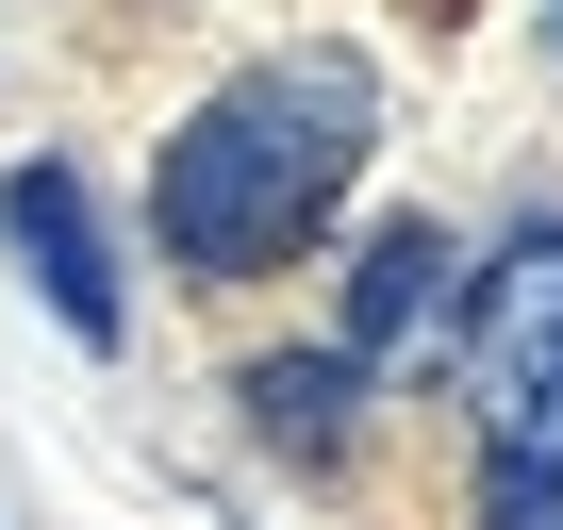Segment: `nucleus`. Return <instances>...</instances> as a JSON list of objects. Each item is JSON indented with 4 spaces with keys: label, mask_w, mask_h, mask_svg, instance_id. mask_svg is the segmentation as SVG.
I'll list each match as a JSON object with an SVG mask.
<instances>
[{
    "label": "nucleus",
    "mask_w": 563,
    "mask_h": 530,
    "mask_svg": "<svg viewBox=\"0 0 563 530\" xmlns=\"http://www.w3.org/2000/svg\"><path fill=\"white\" fill-rule=\"evenodd\" d=\"M481 530H563V448H481Z\"/></svg>",
    "instance_id": "6"
},
{
    "label": "nucleus",
    "mask_w": 563,
    "mask_h": 530,
    "mask_svg": "<svg viewBox=\"0 0 563 530\" xmlns=\"http://www.w3.org/2000/svg\"><path fill=\"white\" fill-rule=\"evenodd\" d=\"M0 232H18L34 299H51L84 349H117V332H133V299H117V249H100V216H84V183H67V166H18V183H0Z\"/></svg>",
    "instance_id": "2"
},
{
    "label": "nucleus",
    "mask_w": 563,
    "mask_h": 530,
    "mask_svg": "<svg viewBox=\"0 0 563 530\" xmlns=\"http://www.w3.org/2000/svg\"><path fill=\"white\" fill-rule=\"evenodd\" d=\"M232 415H249V448H282V464H349V431H365V349H265V365L232 382Z\"/></svg>",
    "instance_id": "3"
},
{
    "label": "nucleus",
    "mask_w": 563,
    "mask_h": 530,
    "mask_svg": "<svg viewBox=\"0 0 563 530\" xmlns=\"http://www.w3.org/2000/svg\"><path fill=\"white\" fill-rule=\"evenodd\" d=\"M448 283H464V249H448L431 216H382V232L349 249V332H332V349H365V365L415 349V332L448 316Z\"/></svg>",
    "instance_id": "4"
},
{
    "label": "nucleus",
    "mask_w": 563,
    "mask_h": 530,
    "mask_svg": "<svg viewBox=\"0 0 563 530\" xmlns=\"http://www.w3.org/2000/svg\"><path fill=\"white\" fill-rule=\"evenodd\" d=\"M481 415H497V448H563V365H530V382H497Z\"/></svg>",
    "instance_id": "7"
},
{
    "label": "nucleus",
    "mask_w": 563,
    "mask_h": 530,
    "mask_svg": "<svg viewBox=\"0 0 563 530\" xmlns=\"http://www.w3.org/2000/svg\"><path fill=\"white\" fill-rule=\"evenodd\" d=\"M365 150H382L365 51H265V67H232L166 133L150 232H166V265H199V283H265V265H299L332 232V199H349Z\"/></svg>",
    "instance_id": "1"
},
{
    "label": "nucleus",
    "mask_w": 563,
    "mask_h": 530,
    "mask_svg": "<svg viewBox=\"0 0 563 530\" xmlns=\"http://www.w3.org/2000/svg\"><path fill=\"white\" fill-rule=\"evenodd\" d=\"M530 18H547V51H563V0H530Z\"/></svg>",
    "instance_id": "8"
},
{
    "label": "nucleus",
    "mask_w": 563,
    "mask_h": 530,
    "mask_svg": "<svg viewBox=\"0 0 563 530\" xmlns=\"http://www.w3.org/2000/svg\"><path fill=\"white\" fill-rule=\"evenodd\" d=\"M464 365H481V398H497V382H530V365H563V216H547V232H514V249L481 265Z\"/></svg>",
    "instance_id": "5"
}]
</instances>
